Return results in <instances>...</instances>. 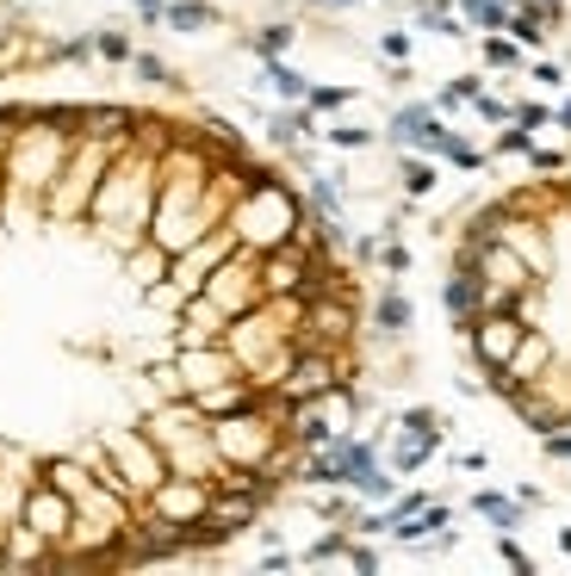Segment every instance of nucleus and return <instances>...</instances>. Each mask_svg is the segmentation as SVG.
Listing matches in <instances>:
<instances>
[{
  "mask_svg": "<svg viewBox=\"0 0 571 576\" xmlns=\"http://www.w3.org/2000/svg\"><path fill=\"white\" fill-rule=\"evenodd\" d=\"M180 130L112 100L0 106V570L187 558L162 521L180 478L268 509L286 490L224 459V421L292 416L304 452L330 428V397L292 404L237 354L249 311L211 292L242 249H268L255 192L206 242H162Z\"/></svg>",
  "mask_w": 571,
  "mask_h": 576,
  "instance_id": "f257e3e1",
  "label": "nucleus"
},
{
  "mask_svg": "<svg viewBox=\"0 0 571 576\" xmlns=\"http://www.w3.org/2000/svg\"><path fill=\"white\" fill-rule=\"evenodd\" d=\"M478 509L491 514V521H503V527H516V509H509L503 496H478Z\"/></svg>",
  "mask_w": 571,
  "mask_h": 576,
  "instance_id": "f03ea898",
  "label": "nucleus"
},
{
  "mask_svg": "<svg viewBox=\"0 0 571 576\" xmlns=\"http://www.w3.org/2000/svg\"><path fill=\"white\" fill-rule=\"evenodd\" d=\"M485 56H491L497 69H509V63H522V56H516V44H503V38H491V50H485Z\"/></svg>",
  "mask_w": 571,
  "mask_h": 576,
  "instance_id": "7ed1b4c3",
  "label": "nucleus"
},
{
  "mask_svg": "<svg viewBox=\"0 0 571 576\" xmlns=\"http://www.w3.org/2000/svg\"><path fill=\"white\" fill-rule=\"evenodd\" d=\"M534 168H540V174H559V168H565V149H540Z\"/></svg>",
  "mask_w": 571,
  "mask_h": 576,
  "instance_id": "20e7f679",
  "label": "nucleus"
},
{
  "mask_svg": "<svg viewBox=\"0 0 571 576\" xmlns=\"http://www.w3.org/2000/svg\"><path fill=\"white\" fill-rule=\"evenodd\" d=\"M547 118H553L547 106H516V125H547Z\"/></svg>",
  "mask_w": 571,
  "mask_h": 576,
  "instance_id": "39448f33",
  "label": "nucleus"
},
{
  "mask_svg": "<svg viewBox=\"0 0 571 576\" xmlns=\"http://www.w3.org/2000/svg\"><path fill=\"white\" fill-rule=\"evenodd\" d=\"M404 174H411V187H416V192H423L428 180H435V168H423V161H411V168H404Z\"/></svg>",
  "mask_w": 571,
  "mask_h": 576,
  "instance_id": "423d86ee",
  "label": "nucleus"
},
{
  "mask_svg": "<svg viewBox=\"0 0 571 576\" xmlns=\"http://www.w3.org/2000/svg\"><path fill=\"white\" fill-rule=\"evenodd\" d=\"M559 125H571V100H565V106H559Z\"/></svg>",
  "mask_w": 571,
  "mask_h": 576,
  "instance_id": "0eeeda50",
  "label": "nucleus"
},
{
  "mask_svg": "<svg viewBox=\"0 0 571 576\" xmlns=\"http://www.w3.org/2000/svg\"><path fill=\"white\" fill-rule=\"evenodd\" d=\"M559 545H565V552H571V533H559Z\"/></svg>",
  "mask_w": 571,
  "mask_h": 576,
  "instance_id": "6e6552de",
  "label": "nucleus"
},
{
  "mask_svg": "<svg viewBox=\"0 0 571 576\" xmlns=\"http://www.w3.org/2000/svg\"><path fill=\"white\" fill-rule=\"evenodd\" d=\"M540 7H565V0H540Z\"/></svg>",
  "mask_w": 571,
  "mask_h": 576,
  "instance_id": "1a4fd4ad",
  "label": "nucleus"
}]
</instances>
